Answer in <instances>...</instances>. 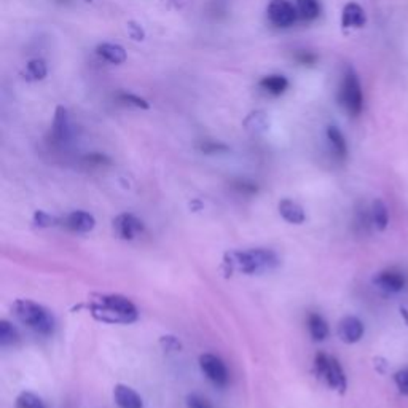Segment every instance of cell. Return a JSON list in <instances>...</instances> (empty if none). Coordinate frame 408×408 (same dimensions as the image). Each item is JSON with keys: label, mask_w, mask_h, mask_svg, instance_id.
Instances as JSON below:
<instances>
[{"label": "cell", "mask_w": 408, "mask_h": 408, "mask_svg": "<svg viewBox=\"0 0 408 408\" xmlns=\"http://www.w3.org/2000/svg\"><path fill=\"white\" fill-rule=\"evenodd\" d=\"M363 332H366L363 324L361 319H357L356 316L343 317L340 324H338V337H340L342 342L346 344H354L357 342H361Z\"/></svg>", "instance_id": "30bf717a"}, {"label": "cell", "mask_w": 408, "mask_h": 408, "mask_svg": "<svg viewBox=\"0 0 408 408\" xmlns=\"http://www.w3.org/2000/svg\"><path fill=\"white\" fill-rule=\"evenodd\" d=\"M223 265L228 268L230 273L262 274L278 267L279 259L272 249L255 247L247 250H231L225 255Z\"/></svg>", "instance_id": "6da1fadb"}, {"label": "cell", "mask_w": 408, "mask_h": 408, "mask_svg": "<svg viewBox=\"0 0 408 408\" xmlns=\"http://www.w3.org/2000/svg\"><path fill=\"white\" fill-rule=\"evenodd\" d=\"M235 190L240 192L243 194H254L257 193V185L252 184V182H246V180H236L235 184Z\"/></svg>", "instance_id": "1f68e13d"}, {"label": "cell", "mask_w": 408, "mask_h": 408, "mask_svg": "<svg viewBox=\"0 0 408 408\" xmlns=\"http://www.w3.org/2000/svg\"><path fill=\"white\" fill-rule=\"evenodd\" d=\"M67 136H69V115L67 110L62 107V105H59L54 114L52 137L56 144H61L67 139Z\"/></svg>", "instance_id": "e0dca14e"}, {"label": "cell", "mask_w": 408, "mask_h": 408, "mask_svg": "<svg viewBox=\"0 0 408 408\" xmlns=\"http://www.w3.org/2000/svg\"><path fill=\"white\" fill-rule=\"evenodd\" d=\"M308 329L313 337V340L324 342L329 337V325L325 322V319L321 315L311 313L308 316Z\"/></svg>", "instance_id": "d6986e66"}, {"label": "cell", "mask_w": 408, "mask_h": 408, "mask_svg": "<svg viewBox=\"0 0 408 408\" xmlns=\"http://www.w3.org/2000/svg\"><path fill=\"white\" fill-rule=\"evenodd\" d=\"M370 214H372V222H373L376 230L385 231L387 228V225H389V211L386 208L385 201H383V199H375L373 204H372V211H370Z\"/></svg>", "instance_id": "ffe728a7"}, {"label": "cell", "mask_w": 408, "mask_h": 408, "mask_svg": "<svg viewBox=\"0 0 408 408\" xmlns=\"http://www.w3.org/2000/svg\"><path fill=\"white\" fill-rule=\"evenodd\" d=\"M267 16L273 26L287 29L293 26V23L297 21L298 11L297 7H293L287 0H272V2L268 4Z\"/></svg>", "instance_id": "8992f818"}, {"label": "cell", "mask_w": 408, "mask_h": 408, "mask_svg": "<svg viewBox=\"0 0 408 408\" xmlns=\"http://www.w3.org/2000/svg\"><path fill=\"white\" fill-rule=\"evenodd\" d=\"M114 230L118 238L131 241L134 240L137 235L142 233L144 225L139 218L134 217L133 214H120L114 221Z\"/></svg>", "instance_id": "9c48e42d"}, {"label": "cell", "mask_w": 408, "mask_h": 408, "mask_svg": "<svg viewBox=\"0 0 408 408\" xmlns=\"http://www.w3.org/2000/svg\"><path fill=\"white\" fill-rule=\"evenodd\" d=\"M13 313L18 321L34 330L35 334L49 335L54 330V317L47 308L35 303L33 300H16L13 305Z\"/></svg>", "instance_id": "3957f363"}, {"label": "cell", "mask_w": 408, "mask_h": 408, "mask_svg": "<svg viewBox=\"0 0 408 408\" xmlns=\"http://www.w3.org/2000/svg\"><path fill=\"white\" fill-rule=\"evenodd\" d=\"M259 86L272 96H282L288 90V80L281 74H272L263 77L259 81Z\"/></svg>", "instance_id": "9a60e30c"}, {"label": "cell", "mask_w": 408, "mask_h": 408, "mask_svg": "<svg viewBox=\"0 0 408 408\" xmlns=\"http://www.w3.org/2000/svg\"><path fill=\"white\" fill-rule=\"evenodd\" d=\"M61 223L64 225L67 230L74 231V233H88V231H91L94 228L96 221H94V217L90 212L74 211L62 218Z\"/></svg>", "instance_id": "8fae6325"}, {"label": "cell", "mask_w": 408, "mask_h": 408, "mask_svg": "<svg viewBox=\"0 0 408 408\" xmlns=\"http://www.w3.org/2000/svg\"><path fill=\"white\" fill-rule=\"evenodd\" d=\"M338 103L349 117H359L363 110V93L354 69L348 67L338 88Z\"/></svg>", "instance_id": "277c9868"}, {"label": "cell", "mask_w": 408, "mask_h": 408, "mask_svg": "<svg viewBox=\"0 0 408 408\" xmlns=\"http://www.w3.org/2000/svg\"><path fill=\"white\" fill-rule=\"evenodd\" d=\"M297 11L303 21H315L321 13V5L317 0H297Z\"/></svg>", "instance_id": "44dd1931"}, {"label": "cell", "mask_w": 408, "mask_h": 408, "mask_svg": "<svg viewBox=\"0 0 408 408\" xmlns=\"http://www.w3.org/2000/svg\"><path fill=\"white\" fill-rule=\"evenodd\" d=\"M315 368L319 378L327 383V386L340 394H344L348 387V380L338 359L325 353H317L315 357Z\"/></svg>", "instance_id": "5b68a950"}, {"label": "cell", "mask_w": 408, "mask_h": 408, "mask_svg": "<svg viewBox=\"0 0 408 408\" xmlns=\"http://www.w3.org/2000/svg\"><path fill=\"white\" fill-rule=\"evenodd\" d=\"M16 408H45L39 395L33 392H21L16 399Z\"/></svg>", "instance_id": "d4e9b609"}, {"label": "cell", "mask_w": 408, "mask_h": 408, "mask_svg": "<svg viewBox=\"0 0 408 408\" xmlns=\"http://www.w3.org/2000/svg\"><path fill=\"white\" fill-rule=\"evenodd\" d=\"M279 214L282 216L286 222L293 223V225H300L305 222V211L301 208L300 204L295 203L292 199H282L279 203Z\"/></svg>", "instance_id": "2e32d148"}, {"label": "cell", "mask_w": 408, "mask_h": 408, "mask_svg": "<svg viewBox=\"0 0 408 408\" xmlns=\"http://www.w3.org/2000/svg\"><path fill=\"white\" fill-rule=\"evenodd\" d=\"M400 316L405 319V322H407V325H408V310L404 308V306H402V308H400Z\"/></svg>", "instance_id": "d6a6232c"}, {"label": "cell", "mask_w": 408, "mask_h": 408, "mask_svg": "<svg viewBox=\"0 0 408 408\" xmlns=\"http://www.w3.org/2000/svg\"><path fill=\"white\" fill-rule=\"evenodd\" d=\"M295 61L301 66H315L317 61V56L311 52H306V49H301L297 54H295Z\"/></svg>", "instance_id": "f546056e"}, {"label": "cell", "mask_w": 408, "mask_h": 408, "mask_svg": "<svg viewBox=\"0 0 408 408\" xmlns=\"http://www.w3.org/2000/svg\"><path fill=\"white\" fill-rule=\"evenodd\" d=\"M96 54L99 58H103L104 61L110 62V64H123L124 61H127L128 54H127V49H124L122 45H118V43H110V42H104V43H99L98 48H96Z\"/></svg>", "instance_id": "4fadbf2b"}, {"label": "cell", "mask_w": 408, "mask_h": 408, "mask_svg": "<svg viewBox=\"0 0 408 408\" xmlns=\"http://www.w3.org/2000/svg\"><path fill=\"white\" fill-rule=\"evenodd\" d=\"M199 367L201 372L206 375L211 383H214L216 386H227L228 383V370L225 367L221 357L214 354H203L199 357Z\"/></svg>", "instance_id": "52a82bcc"}, {"label": "cell", "mask_w": 408, "mask_h": 408, "mask_svg": "<svg viewBox=\"0 0 408 408\" xmlns=\"http://www.w3.org/2000/svg\"><path fill=\"white\" fill-rule=\"evenodd\" d=\"M47 74H48V69L43 59H33L26 64V75L29 80H35V81L43 80L47 77Z\"/></svg>", "instance_id": "7402d4cb"}, {"label": "cell", "mask_w": 408, "mask_h": 408, "mask_svg": "<svg viewBox=\"0 0 408 408\" xmlns=\"http://www.w3.org/2000/svg\"><path fill=\"white\" fill-rule=\"evenodd\" d=\"M327 139L332 146V150L334 153L338 156L340 160H344L348 156V144L346 139L340 129L337 127H329L327 128Z\"/></svg>", "instance_id": "ac0fdd59"}, {"label": "cell", "mask_w": 408, "mask_h": 408, "mask_svg": "<svg viewBox=\"0 0 408 408\" xmlns=\"http://www.w3.org/2000/svg\"><path fill=\"white\" fill-rule=\"evenodd\" d=\"M199 150L206 155H214V153H222L227 152L228 147L225 146L222 142H216V141H203L199 144Z\"/></svg>", "instance_id": "4316f807"}, {"label": "cell", "mask_w": 408, "mask_h": 408, "mask_svg": "<svg viewBox=\"0 0 408 408\" xmlns=\"http://www.w3.org/2000/svg\"><path fill=\"white\" fill-rule=\"evenodd\" d=\"M88 306L98 321L107 324H133L139 316L133 301L122 295H93Z\"/></svg>", "instance_id": "7a4b0ae2"}, {"label": "cell", "mask_w": 408, "mask_h": 408, "mask_svg": "<svg viewBox=\"0 0 408 408\" xmlns=\"http://www.w3.org/2000/svg\"><path fill=\"white\" fill-rule=\"evenodd\" d=\"M18 342V332L8 321H0V344L8 346Z\"/></svg>", "instance_id": "cb8c5ba5"}, {"label": "cell", "mask_w": 408, "mask_h": 408, "mask_svg": "<svg viewBox=\"0 0 408 408\" xmlns=\"http://www.w3.org/2000/svg\"><path fill=\"white\" fill-rule=\"evenodd\" d=\"M187 407L188 408H212L209 402L201 397L198 394H192L187 397Z\"/></svg>", "instance_id": "4dcf8cb0"}, {"label": "cell", "mask_w": 408, "mask_h": 408, "mask_svg": "<svg viewBox=\"0 0 408 408\" xmlns=\"http://www.w3.org/2000/svg\"><path fill=\"white\" fill-rule=\"evenodd\" d=\"M117 99L120 100V103L127 104V105H133V107H136V109H144V110H147V109L150 107V104H148V100H147V99H144V98H141V96H137V94H134V93L122 91V93H118V94H117Z\"/></svg>", "instance_id": "603a6c76"}, {"label": "cell", "mask_w": 408, "mask_h": 408, "mask_svg": "<svg viewBox=\"0 0 408 408\" xmlns=\"http://www.w3.org/2000/svg\"><path fill=\"white\" fill-rule=\"evenodd\" d=\"M373 284L385 292L399 293L407 287L408 279H407V274L404 272H400V269L387 268L375 274Z\"/></svg>", "instance_id": "ba28073f"}, {"label": "cell", "mask_w": 408, "mask_h": 408, "mask_svg": "<svg viewBox=\"0 0 408 408\" xmlns=\"http://www.w3.org/2000/svg\"><path fill=\"white\" fill-rule=\"evenodd\" d=\"M85 163L86 165H90V166H107L110 165V158L109 156H105L103 153H90V155H86L85 156Z\"/></svg>", "instance_id": "f1b7e54d"}, {"label": "cell", "mask_w": 408, "mask_h": 408, "mask_svg": "<svg viewBox=\"0 0 408 408\" xmlns=\"http://www.w3.org/2000/svg\"><path fill=\"white\" fill-rule=\"evenodd\" d=\"M114 399L117 402V405L120 408H144L141 395L137 394L134 389H131L129 386H124V385L115 386Z\"/></svg>", "instance_id": "5bb4252c"}, {"label": "cell", "mask_w": 408, "mask_h": 408, "mask_svg": "<svg viewBox=\"0 0 408 408\" xmlns=\"http://www.w3.org/2000/svg\"><path fill=\"white\" fill-rule=\"evenodd\" d=\"M394 383H395V386H397L399 392L407 395L408 397V367L399 370V372H395Z\"/></svg>", "instance_id": "83f0119b"}, {"label": "cell", "mask_w": 408, "mask_h": 408, "mask_svg": "<svg viewBox=\"0 0 408 408\" xmlns=\"http://www.w3.org/2000/svg\"><path fill=\"white\" fill-rule=\"evenodd\" d=\"M367 16L359 4L349 2L342 11V26L344 29H361L366 26Z\"/></svg>", "instance_id": "7c38bea8"}, {"label": "cell", "mask_w": 408, "mask_h": 408, "mask_svg": "<svg viewBox=\"0 0 408 408\" xmlns=\"http://www.w3.org/2000/svg\"><path fill=\"white\" fill-rule=\"evenodd\" d=\"M34 222L37 227H43V228H48V227H56V225L61 223L59 218H56L53 216L47 214L45 211H37L34 214Z\"/></svg>", "instance_id": "484cf974"}]
</instances>
